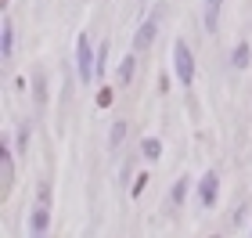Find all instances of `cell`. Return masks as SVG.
<instances>
[{
  "mask_svg": "<svg viewBox=\"0 0 252 238\" xmlns=\"http://www.w3.org/2000/svg\"><path fill=\"white\" fill-rule=\"evenodd\" d=\"M94 58H97V54L94 51H90V43H87V36H83V33H79V40H76V76H79V83H94Z\"/></svg>",
  "mask_w": 252,
  "mask_h": 238,
  "instance_id": "6da1fadb",
  "label": "cell"
},
{
  "mask_svg": "<svg viewBox=\"0 0 252 238\" xmlns=\"http://www.w3.org/2000/svg\"><path fill=\"white\" fill-rule=\"evenodd\" d=\"M173 65H177V83L191 87L194 83V54L184 40H177V47H173Z\"/></svg>",
  "mask_w": 252,
  "mask_h": 238,
  "instance_id": "7a4b0ae2",
  "label": "cell"
},
{
  "mask_svg": "<svg viewBox=\"0 0 252 238\" xmlns=\"http://www.w3.org/2000/svg\"><path fill=\"white\" fill-rule=\"evenodd\" d=\"M216 199H220V173L209 170V173H202V180H198V202H202V209H213Z\"/></svg>",
  "mask_w": 252,
  "mask_h": 238,
  "instance_id": "3957f363",
  "label": "cell"
},
{
  "mask_svg": "<svg viewBox=\"0 0 252 238\" xmlns=\"http://www.w3.org/2000/svg\"><path fill=\"white\" fill-rule=\"evenodd\" d=\"M155 33H158V15H152V18H144V22H141V29L133 33V51H137V54L152 51V43H155Z\"/></svg>",
  "mask_w": 252,
  "mask_h": 238,
  "instance_id": "277c9868",
  "label": "cell"
},
{
  "mask_svg": "<svg viewBox=\"0 0 252 238\" xmlns=\"http://www.w3.org/2000/svg\"><path fill=\"white\" fill-rule=\"evenodd\" d=\"M11 180H15V155H11V144L7 137L0 141V188H11Z\"/></svg>",
  "mask_w": 252,
  "mask_h": 238,
  "instance_id": "5b68a950",
  "label": "cell"
},
{
  "mask_svg": "<svg viewBox=\"0 0 252 238\" xmlns=\"http://www.w3.org/2000/svg\"><path fill=\"white\" fill-rule=\"evenodd\" d=\"M29 231L32 235H47L51 231V206H40L36 202V209H32V217H29Z\"/></svg>",
  "mask_w": 252,
  "mask_h": 238,
  "instance_id": "8992f818",
  "label": "cell"
},
{
  "mask_svg": "<svg viewBox=\"0 0 252 238\" xmlns=\"http://www.w3.org/2000/svg\"><path fill=\"white\" fill-rule=\"evenodd\" d=\"M133 69H137V51H130V54L119 62V72H116L119 87H130V83H133Z\"/></svg>",
  "mask_w": 252,
  "mask_h": 238,
  "instance_id": "52a82bcc",
  "label": "cell"
},
{
  "mask_svg": "<svg viewBox=\"0 0 252 238\" xmlns=\"http://www.w3.org/2000/svg\"><path fill=\"white\" fill-rule=\"evenodd\" d=\"M11 54H15V29H11V22H4V29H0V58L11 62Z\"/></svg>",
  "mask_w": 252,
  "mask_h": 238,
  "instance_id": "ba28073f",
  "label": "cell"
},
{
  "mask_svg": "<svg viewBox=\"0 0 252 238\" xmlns=\"http://www.w3.org/2000/svg\"><path fill=\"white\" fill-rule=\"evenodd\" d=\"M220 7H223V0H205V29L209 33L220 29Z\"/></svg>",
  "mask_w": 252,
  "mask_h": 238,
  "instance_id": "9c48e42d",
  "label": "cell"
},
{
  "mask_svg": "<svg viewBox=\"0 0 252 238\" xmlns=\"http://www.w3.org/2000/svg\"><path fill=\"white\" fill-rule=\"evenodd\" d=\"M141 152H144V159H148V163H155V159L162 155V141H158V137H144Z\"/></svg>",
  "mask_w": 252,
  "mask_h": 238,
  "instance_id": "30bf717a",
  "label": "cell"
},
{
  "mask_svg": "<svg viewBox=\"0 0 252 238\" xmlns=\"http://www.w3.org/2000/svg\"><path fill=\"white\" fill-rule=\"evenodd\" d=\"M123 137H126V123L116 119V123H112V130H108V148H119Z\"/></svg>",
  "mask_w": 252,
  "mask_h": 238,
  "instance_id": "8fae6325",
  "label": "cell"
},
{
  "mask_svg": "<svg viewBox=\"0 0 252 238\" xmlns=\"http://www.w3.org/2000/svg\"><path fill=\"white\" fill-rule=\"evenodd\" d=\"M188 188H191V180H188V177H180L177 184H173V199H169V202H173V206H184V199H188Z\"/></svg>",
  "mask_w": 252,
  "mask_h": 238,
  "instance_id": "7c38bea8",
  "label": "cell"
},
{
  "mask_svg": "<svg viewBox=\"0 0 252 238\" xmlns=\"http://www.w3.org/2000/svg\"><path fill=\"white\" fill-rule=\"evenodd\" d=\"M249 65V43H238L234 47V69H245Z\"/></svg>",
  "mask_w": 252,
  "mask_h": 238,
  "instance_id": "4fadbf2b",
  "label": "cell"
},
{
  "mask_svg": "<svg viewBox=\"0 0 252 238\" xmlns=\"http://www.w3.org/2000/svg\"><path fill=\"white\" fill-rule=\"evenodd\" d=\"M43 98H47V87H43V72H36V105L43 108Z\"/></svg>",
  "mask_w": 252,
  "mask_h": 238,
  "instance_id": "5bb4252c",
  "label": "cell"
},
{
  "mask_svg": "<svg viewBox=\"0 0 252 238\" xmlns=\"http://www.w3.org/2000/svg\"><path fill=\"white\" fill-rule=\"evenodd\" d=\"M18 152H26V144H29V127H26V123H22V127H18Z\"/></svg>",
  "mask_w": 252,
  "mask_h": 238,
  "instance_id": "9a60e30c",
  "label": "cell"
},
{
  "mask_svg": "<svg viewBox=\"0 0 252 238\" xmlns=\"http://www.w3.org/2000/svg\"><path fill=\"white\" fill-rule=\"evenodd\" d=\"M36 202H40V206H51V188H47V184H40V195H36Z\"/></svg>",
  "mask_w": 252,
  "mask_h": 238,
  "instance_id": "2e32d148",
  "label": "cell"
}]
</instances>
